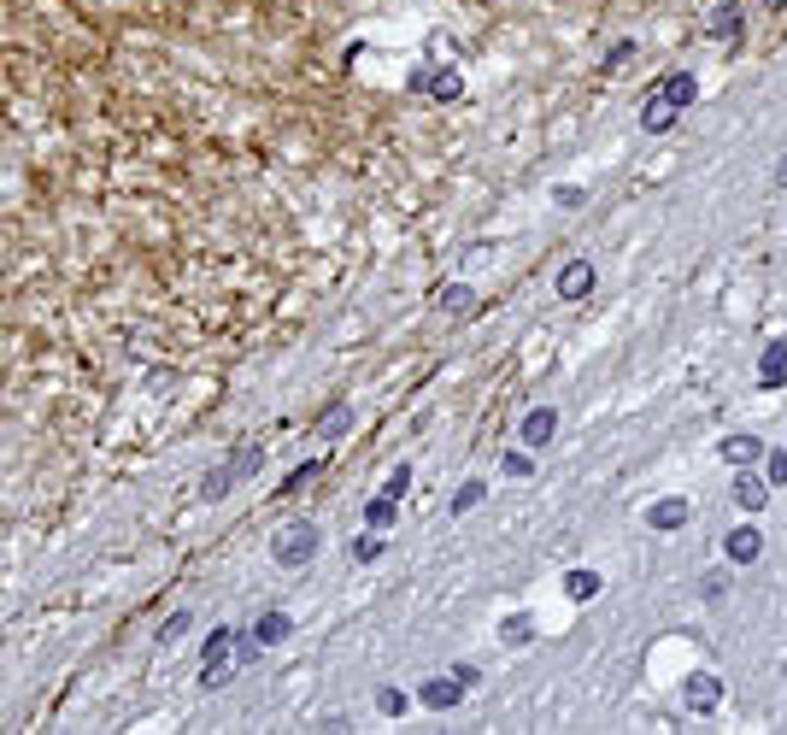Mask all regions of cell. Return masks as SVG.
<instances>
[{
	"instance_id": "30",
	"label": "cell",
	"mask_w": 787,
	"mask_h": 735,
	"mask_svg": "<svg viewBox=\"0 0 787 735\" xmlns=\"http://www.w3.org/2000/svg\"><path fill=\"white\" fill-rule=\"evenodd\" d=\"M377 706L388 712V718H400V712H406V694H400V688H382V694H377Z\"/></svg>"
},
{
	"instance_id": "2",
	"label": "cell",
	"mask_w": 787,
	"mask_h": 735,
	"mask_svg": "<svg viewBox=\"0 0 787 735\" xmlns=\"http://www.w3.org/2000/svg\"><path fill=\"white\" fill-rule=\"evenodd\" d=\"M259 471V447H241L230 465H218V471H206V500H223L236 488V477H253Z\"/></svg>"
},
{
	"instance_id": "16",
	"label": "cell",
	"mask_w": 787,
	"mask_h": 735,
	"mask_svg": "<svg viewBox=\"0 0 787 735\" xmlns=\"http://www.w3.org/2000/svg\"><path fill=\"white\" fill-rule=\"evenodd\" d=\"M347 430H353V406H329L318 418V441H341Z\"/></svg>"
},
{
	"instance_id": "22",
	"label": "cell",
	"mask_w": 787,
	"mask_h": 735,
	"mask_svg": "<svg viewBox=\"0 0 787 735\" xmlns=\"http://www.w3.org/2000/svg\"><path fill=\"white\" fill-rule=\"evenodd\" d=\"M365 524H370V529H388V524H394V495H377V500H370V506H365Z\"/></svg>"
},
{
	"instance_id": "6",
	"label": "cell",
	"mask_w": 787,
	"mask_h": 735,
	"mask_svg": "<svg viewBox=\"0 0 787 735\" xmlns=\"http://www.w3.org/2000/svg\"><path fill=\"white\" fill-rule=\"evenodd\" d=\"M717 701H723V683L711 677V671H694V677L681 683V706L688 712H717Z\"/></svg>"
},
{
	"instance_id": "7",
	"label": "cell",
	"mask_w": 787,
	"mask_h": 735,
	"mask_svg": "<svg viewBox=\"0 0 787 735\" xmlns=\"http://www.w3.org/2000/svg\"><path fill=\"white\" fill-rule=\"evenodd\" d=\"M594 282H599L594 265H588V259H570L565 271H558V300H588Z\"/></svg>"
},
{
	"instance_id": "3",
	"label": "cell",
	"mask_w": 787,
	"mask_h": 735,
	"mask_svg": "<svg viewBox=\"0 0 787 735\" xmlns=\"http://www.w3.org/2000/svg\"><path fill=\"white\" fill-rule=\"evenodd\" d=\"M647 100H665L670 112H688L694 100H699V77H694V71H670L665 83H652V89H647Z\"/></svg>"
},
{
	"instance_id": "23",
	"label": "cell",
	"mask_w": 787,
	"mask_h": 735,
	"mask_svg": "<svg viewBox=\"0 0 787 735\" xmlns=\"http://www.w3.org/2000/svg\"><path fill=\"white\" fill-rule=\"evenodd\" d=\"M500 465H506V477H529V471H535L529 447H511V454H500Z\"/></svg>"
},
{
	"instance_id": "17",
	"label": "cell",
	"mask_w": 787,
	"mask_h": 735,
	"mask_svg": "<svg viewBox=\"0 0 787 735\" xmlns=\"http://www.w3.org/2000/svg\"><path fill=\"white\" fill-rule=\"evenodd\" d=\"M535 642V618L529 612H511V618L500 624V647H529Z\"/></svg>"
},
{
	"instance_id": "25",
	"label": "cell",
	"mask_w": 787,
	"mask_h": 735,
	"mask_svg": "<svg viewBox=\"0 0 787 735\" xmlns=\"http://www.w3.org/2000/svg\"><path fill=\"white\" fill-rule=\"evenodd\" d=\"M552 200H558L565 212H576V207L588 200V189H576V182H558V189H552Z\"/></svg>"
},
{
	"instance_id": "24",
	"label": "cell",
	"mask_w": 787,
	"mask_h": 735,
	"mask_svg": "<svg viewBox=\"0 0 787 735\" xmlns=\"http://www.w3.org/2000/svg\"><path fill=\"white\" fill-rule=\"evenodd\" d=\"M699 595L723 600V595H729V570H706V577H699Z\"/></svg>"
},
{
	"instance_id": "33",
	"label": "cell",
	"mask_w": 787,
	"mask_h": 735,
	"mask_svg": "<svg viewBox=\"0 0 787 735\" xmlns=\"http://www.w3.org/2000/svg\"><path fill=\"white\" fill-rule=\"evenodd\" d=\"M758 7H781V0H758Z\"/></svg>"
},
{
	"instance_id": "26",
	"label": "cell",
	"mask_w": 787,
	"mask_h": 735,
	"mask_svg": "<svg viewBox=\"0 0 787 735\" xmlns=\"http://www.w3.org/2000/svg\"><path fill=\"white\" fill-rule=\"evenodd\" d=\"M764 483H770V488L787 483V447H776V454H770V465H764Z\"/></svg>"
},
{
	"instance_id": "12",
	"label": "cell",
	"mask_w": 787,
	"mask_h": 735,
	"mask_svg": "<svg viewBox=\"0 0 787 735\" xmlns=\"http://www.w3.org/2000/svg\"><path fill=\"white\" fill-rule=\"evenodd\" d=\"M735 506L740 513H764V506H770V483L753 477L747 465H740V477H735Z\"/></svg>"
},
{
	"instance_id": "21",
	"label": "cell",
	"mask_w": 787,
	"mask_h": 735,
	"mask_svg": "<svg viewBox=\"0 0 787 735\" xmlns=\"http://www.w3.org/2000/svg\"><path fill=\"white\" fill-rule=\"evenodd\" d=\"M189 624H195V612H189V606H182V612H171V618L159 624V642H165V647H171V642H182V636H189Z\"/></svg>"
},
{
	"instance_id": "8",
	"label": "cell",
	"mask_w": 787,
	"mask_h": 735,
	"mask_svg": "<svg viewBox=\"0 0 787 735\" xmlns=\"http://www.w3.org/2000/svg\"><path fill=\"white\" fill-rule=\"evenodd\" d=\"M758 554H764V529H753V524L729 529V542H723V559H729V565H758Z\"/></svg>"
},
{
	"instance_id": "31",
	"label": "cell",
	"mask_w": 787,
	"mask_h": 735,
	"mask_svg": "<svg viewBox=\"0 0 787 735\" xmlns=\"http://www.w3.org/2000/svg\"><path fill=\"white\" fill-rule=\"evenodd\" d=\"M629 53H635V42H617V48L606 53V71H617V66H624V59H629Z\"/></svg>"
},
{
	"instance_id": "4",
	"label": "cell",
	"mask_w": 787,
	"mask_h": 735,
	"mask_svg": "<svg viewBox=\"0 0 787 735\" xmlns=\"http://www.w3.org/2000/svg\"><path fill=\"white\" fill-rule=\"evenodd\" d=\"M411 89H418V95H435V100H459L465 95V77L459 71H452V66H441V71H411Z\"/></svg>"
},
{
	"instance_id": "28",
	"label": "cell",
	"mask_w": 787,
	"mask_h": 735,
	"mask_svg": "<svg viewBox=\"0 0 787 735\" xmlns=\"http://www.w3.org/2000/svg\"><path fill=\"white\" fill-rule=\"evenodd\" d=\"M323 471V459H306V465H295V471H288V488H306V483H312Z\"/></svg>"
},
{
	"instance_id": "32",
	"label": "cell",
	"mask_w": 787,
	"mask_h": 735,
	"mask_svg": "<svg viewBox=\"0 0 787 735\" xmlns=\"http://www.w3.org/2000/svg\"><path fill=\"white\" fill-rule=\"evenodd\" d=\"M776 182H781V189H787V153L776 159Z\"/></svg>"
},
{
	"instance_id": "14",
	"label": "cell",
	"mask_w": 787,
	"mask_h": 735,
	"mask_svg": "<svg viewBox=\"0 0 787 735\" xmlns=\"http://www.w3.org/2000/svg\"><path fill=\"white\" fill-rule=\"evenodd\" d=\"M717 454L740 471V465H758V459H764V441H758V436H723V441H717Z\"/></svg>"
},
{
	"instance_id": "15",
	"label": "cell",
	"mask_w": 787,
	"mask_h": 735,
	"mask_svg": "<svg viewBox=\"0 0 787 735\" xmlns=\"http://www.w3.org/2000/svg\"><path fill=\"white\" fill-rule=\"evenodd\" d=\"M288 636H295V618H288V612H259L253 642H265V647H282Z\"/></svg>"
},
{
	"instance_id": "19",
	"label": "cell",
	"mask_w": 787,
	"mask_h": 735,
	"mask_svg": "<svg viewBox=\"0 0 787 735\" xmlns=\"http://www.w3.org/2000/svg\"><path fill=\"white\" fill-rule=\"evenodd\" d=\"M470 300H476V295L465 289V282H447V289H441V312H447V318H465Z\"/></svg>"
},
{
	"instance_id": "5",
	"label": "cell",
	"mask_w": 787,
	"mask_h": 735,
	"mask_svg": "<svg viewBox=\"0 0 787 735\" xmlns=\"http://www.w3.org/2000/svg\"><path fill=\"white\" fill-rule=\"evenodd\" d=\"M740 30H747V7H740V0H717L711 18H706V36L711 42H735Z\"/></svg>"
},
{
	"instance_id": "18",
	"label": "cell",
	"mask_w": 787,
	"mask_h": 735,
	"mask_svg": "<svg viewBox=\"0 0 787 735\" xmlns=\"http://www.w3.org/2000/svg\"><path fill=\"white\" fill-rule=\"evenodd\" d=\"M565 595H570L576 606L594 600V595H599V570H570V577H565Z\"/></svg>"
},
{
	"instance_id": "9",
	"label": "cell",
	"mask_w": 787,
	"mask_h": 735,
	"mask_svg": "<svg viewBox=\"0 0 787 735\" xmlns=\"http://www.w3.org/2000/svg\"><path fill=\"white\" fill-rule=\"evenodd\" d=\"M552 436H558V413H552V406H535V413L517 424V441H524L529 454H535V447H547Z\"/></svg>"
},
{
	"instance_id": "10",
	"label": "cell",
	"mask_w": 787,
	"mask_h": 735,
	"mask_svg": "<svg viewBox=\"0 0 787 735\" xmlns=\"http://www.w3.org/2000/svg\"><path fill=\"white\" fill-rule=\"evenodd\" d=\"M787 383V341H764L758 354V389H781Z\"/></svg>"
},
{
	"instance_id": "1",
	"label": "cell",
	"mask_w": 787,
	"mask_h": 735,
	"mask_svg": "<svg viewBox=\"0 0 787 735\" xmlns=\"http://www.w3.org/2000/svg\"><path fill=\"white\" fill-rule=\"evenodd\" d=\"M318 547H323V529L312 518H288L277 536H271V559L282 570H306V565L318 559Z\"/></svg>"
},
{
	"instance_id": "13",
	"label": "cell",
	"mask_w": 787,
	"mask_h": 735,
	"mask_svg": "<svg viewBox=\"0 0 787 735\" xmlns=\"http://www.w3.org/2000/svg\"><path fill=\"white\" fill-rule=\"evenodd\" d=\"M688 518H694V506H688V500H681V495H676V500H658V506H652V513H647V524L658 529V536H670V529H681V524H688Z\"/></svg>"
},
{
	"instance_id": "11",
	"label": "cell",
	"mask_w": 787,
	"mask_h": 735,
	"mask_svg": "<svg viewBox=\"0 0 787 735\" xmlns=\"http://www.w3.org/2000/svg\"><path fill=\"white\" fill-rule=\"evenodd\" d=\"M418 701H424L429 712H447V706L465 701V683H459V677H429V683L418 688Z\"/></svg>"
},
{
	"instance_id": "29",
	"label": "cell",
	"mask_w": 787,
	"mask_h": 735,
	"mask_svg": "<svg viewBox=\"0 0 787 735\" xmlns=\"http://www.w3.org/2000/svg\"><path fill=\"white\" fill-rule=\"evenodd\" d=\"M353 559H359V565L382 559V542H377V536H359V542H353Z\"/></svg>"
},
{
	"instance_id": "20",
	"label": "cell",
	"mask_w": 787,
	"mask_h": 735,
	"mask_svg": "<svg viewBox=\"0 0 787 735\" xmlns=\"http://www.w3.org/2000/svg\"><path fill=\"white\" fill-rule=\"evenodd\" d=\"M488 500V483H465L459 495H452V518H465V513H476V506Z\"/></svg>"
},
{
	"instance_id": "27",
	"label": "cell",
	"mask_w": 787,
	"mask_h": 735,
	"mask_svg": "<svg viewBox=\"0 0 787 735\" xmlns=\"http://www.w3.org/2000/svg\"><path fill=\"white\" fill-rule=\"evenodd\" d=\"M406 488H411V465H394V471H388V483H382V495H394V500H400Z\"/></svg>"
},
{
	"instance_id": "34",
	"label": "cell",
	"mask_w": 787,
	"mask_h": 735,
	"mask_svg": "<svg viewBox=\"0 0 787 735\" xmlns=\"http://www.w3.org/2000/svg\"><path fill=\"white\" fill-rule=\"evenodd\" d=\"M781 677H787V665H781Z\"/></svg>"
}]
</instances>
